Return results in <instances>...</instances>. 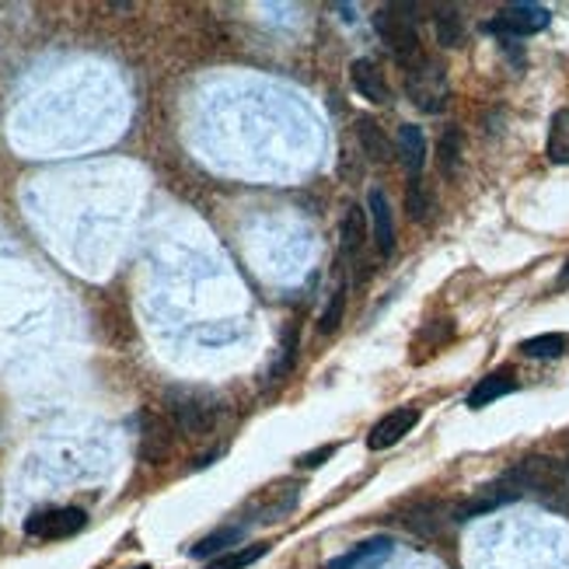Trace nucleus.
<instances>
[{
    "label": "nucleus",
    "mask_w": 569,
    "mask_h": 569,
    "mask_svg": "<svg viewBox=\"0 0 569 569\" xmlns=\"http://www.w3.org/2000/svg\"><path fill=\"white\" fill-rule=\"evenodd\" d=\"M434 25H437V43L447 46V49H458L465 43V25H461V18L455 8H440L437 18H434Z\"/></svg>",
    "instance_id": "20"
},
{
    "label": "nucleus",
    "mask_w": 569,
    "mask_h": 569,
    "mask_svg": "<svg viewBox=\"0 0 569 569\" xmlns=\"http://www.w3.org/2000/svg\"><path fill=\"white\" fill-rule=\"evenodd\" d=\"M171 426L165 423V416H158V412H141V458L158 465L171 455Z\"/></svg>",
    "instance_id": "8"
},
{
    "label": "nucleus",
    "mask_w": 569,
    "mask_h": 569,
    "mask_svg": "<svg viewBox=\"0 0 569 569\" xmlns=\"http://www.w3.org/2000/svg\"><path fill=\"white\" fill-rule=\"evenodd\" d=\"M548 14L542 4H506L500 14H497V22L489 25V32H500V35H535L542 29H548Z\"/></svg>",
    "instance_id": "6"
},
{
    "label": "nucleus",
    "mask_w": 569,
    "mask_h": 569,
    "mask_svg": "<svg viewBox=\"0 0 569 569\" xmlns=\"http://www.w3.org/2000/svg\"><path fill=\"white\" fill-rule=\"evenodd\" d=\"M375 29L384 38L388 53L409 70L423 60L420 29H416V8L412 4H384L375 18Z\"/></svg>",
    "instance_id": "2"
},
{
    "label": "nucleus",
    "mask_w": 569,
    "mask_h": 569,
    "mask_svg": "<svg viewBox=\"0 0 569 569\" xmlns=\"http://www.w3.org/2000/svg\"><path fill=\"white\" fill-rule=\"evenodd\" d=\"M388 553H391V538H370L353 548V553H346L343 559H332L328 569H367V566L381 562Z\"/></svg>",
    "instance_id": "12"
},
{
    "label": "nucleus",
    "mask_w": 569,
    "mask_h": 569,
    "mask_svg": "<svg viewBox=\"0 0 569 569\" xmlns=\"http://www.w3.org/2000/svg\"><path fill=\"white\" fill-rule=\"evenodd\" d=\"M343 311H346V283H339L336 290H332V298L322 311V319H319V332L322 336H332L339 325H343Z\"/></svg>",
    "instance_id": "22"
},
{
    "label": "nucleus",
    "mask_w": 569,
    "mask_h": 569,
    "mask_svg": "<svg viewBox=\"0 0 569 569\" xmlns=\"http://www.w3.org/2000/svg\"><path fill=\"white\" fill-rule=\"evenodd\" d=\"M293 357H298V325H290V328L283 332L280 360H277V367H272V378H280V375H287V370L293 367Z\"/></svg>",
    "instance_id": "24"
},
{
    "label": "nucleus",
    "mask_w": 569,
    "mask_h": 569,
    "mask_svg": "<svg viewBox=\"0 0 569 569\" xmlns=\"http://www.w3.org/2000/svg\"><path fill=\"white\" fill-rule=\"evenodd\" d=\"M266 548H269V545H248V548H238V553H227V556H221V559H213L207 569H245V566H252L255 559H263Z\"/></svg>",
    "instance_id": "23"
},
{
    "label": "nucleus",
    "mask_w": 569,
    "mask_h": 569,
    "mask_svg": "<svg viewBox=\"0 0 569 569\" xmlns=\"http://www.w3.org/2000/svg\"><path fill=\"white\" fill-rule=\"evenodd\" d=\"M367 210H370V227H375V242L381 255L395 252V217H391L388 196L381 189H370L367 196Z\"/></svg>",
    "instance_id": "9"
},
{
    "label": "nucleus",
    "mask_w": 569,
    "mask_h": 569,
    "mask_svg": "<svg viewBox=\"0 0 569 569\" xmlns=\"http://www.w3.org/2000/svg\"><path fill=\"white\" fill-rule=\"evenodd\" d=\"M88 524V514L77 506H53V510H38L25 521V532L32 538H46V542H56V538H70L77 535L81 527Z\"/></svg>",
    "instance_id": "5"
},
{
    "label": "nucleus",
    "mask_w": 569,
    "mask_h": 569,
    "mask_svg": "<svg viewBox=\"0 0 569 569\" xmlns=\"http://www.w3.org/2000/svg\"><path fill=\"white\" fill-rule=\"evenodd\" d=\"M569 349V336H559V332H548V336H535V339H527L521 346L524 357H532V360H556L562 357V353Z\"/></svg>",
    "instance_id": "18"
},
{
    "label": "nucleus",
    "mask_w": 569,
    "mask_h": 569,
    "mask_svg": "<svg viewBox=\"0 0 569 569\" xmlns=\"http://www.w3.org/2000/svg\"><path fill=\"white\" fill-rule=\"evenodd\" d=\"M437 165H440V171L447 175V179H455V175H458V168H461V133H458V126H450L440 136V144H437Z\"/></svg>",
    "instance_id": "19"
},
{
    "label": "nucleus",
    "mask_w": 569,
    "mask_h": 569,
    "mask_svg": "<svg viewBox=\"0 0 569 569\" xmlns=\"http://www.w3.org/2000/svg\"><path fill=\"white\" fill-rule=\"evenodd\" d=\"M349 77H353V88H357L367 98V102H375V105H388L391 102V88L384 81V74L375 67V60H353Z\"/></svg>",
    "instance_id": "10"
},
{
    "label": "nucleus",
    "mask_w": 569,
    "mask_h": 569,
    "mask_svg": "<svg viewBox=\"0 0 569 569\" xmlns=\"http://www.w3.org/2000/svg\"><path fill=\"white\" fill-rule=\"evenodd\" d=\"M506 479L514 482L521 497L532 493L545 506L569 510V476H566V468L553 458H524L521 465L510 468Z\"/></svg>",
    "instance_id": "1"
},
{
    "label": "nucleus",
    "mask_w": 569,
    "mask_h": 569,
    "mask_svg": "<svg viewBox=\"0 0 569 569\" xmlns=\"http://www.w3.org/2000/svg\"><path fill=\"white\" fill-rule=\"evenodd\" d=\"M559 287H569V263H566V269H562V277H559Z\"/></svg>",
    "instance_id": "26"
},
{
    "label": "nucleus",
    "mask_w": 569,
    "mask_h": 569,
    "mask_svg": "<svg viewBox=\"0 0 569 569\" xmlns=\"http://www.w3.org/2000/svg\"><path fill=\"white\" fill-rule=\"evenodd\" d=\"M136 569H150V566H136Z\"/></svg>",
    "instance_id": "27"
},
{
    "label": "nucleus",
    "mask_w": 569,
    "mask_h": 569,
    "mask_svg": "<svg viewBox=\"0 0 569 569\" xmlns=\"http://www.w3.org/2000/svg\"><path fill=\"white\" fill-rule=\"evenodd\" d=\"M405 210L409 217L416 224H426L429 213H434V192H429V186L423 179H412L409 189H405Z\"/></svg>",
    "instance_id": "17"
},
{
    "label": "nucleus",
    "mask_w": 569,
    "mask_h": 569,
    "mask_svg": "<svg viewBox=\"0 0 569 569\" xmlns=\"http://www.w3.org/2000/svg\"><path fill=\"white\" fill-rule=\"evenodd\" d=\"M168 416L171 423L182 429V434H207V429L217 423V405L203 391H168Z\"/></svg>",
    "instance_id": "3"
},
{
    "label": "nucleus",
    "mask_w": 569,
    "mask_h": 569,
    "mask_svg": "<svg viewBox=\"0 0 569 569\" xmlns=\"http://www.w3.org/2000/svg\"><path fill=\"white\" fill-rule=\"evenodd\" d=\"M405 91H409L412 102H416V109L440 112L447 105V74H444V67L437 60H429V56H423L416 67L405 70Z\"/></svg>",
    "instance_id": "4"
},
{
    "label": "nucleus",
    "mask_w": 569,
    "mask_h": 569,
    "mask_svg": "<svg viewBox=\"0 0 569 569\" xmlns=\"http://www.w3.org/2000/svg\"><path fill=\"white\" fill-rule=\"evenodd\" d=\"M332 455H336V447H332V444H328V447H315V450H308V455H304L298 465H304V468H319V465H325Z\"/></svg>",
    "instance_id": "25"
},
{
    "label": "nucleus",
    "mask_w": 569,
    "mask_h": 569,
    "mask_svg": "<svg viewBox=\"0 0 569 569\" xmlns=\"http://www.w3.org/2000/svg\"><path fill=\"white\" fill-rule=\"evenodd\" d=\"M357 136H360V144H364V154L370 161H378L384 165L391 158V144H388V136L381 133V126L375 120H360L357 123Z\"/></svg>",
    "instance_id": "16"
},
{
    "label": "nucleus",
    "mask_w": 569,
    "mask_h": 569,
    "mask_svg": "<svg viewBox=\"0 0 569 569\" xmlns=\"http://www.w3.org/2000/svg\"><path fill=\"white\" fill-rule=\"evenodd\" d=\"M238 542H242V527H221V532H213L210 538L196 542V545H192V556H196V559L221 556V553H227V548H234Z\"/></svg>",
    "instance_id": "21"
},
{
    "label": "nucleus",
    "mask_w": 569,
    "mask_h": 569,
    "mask_svg": "<svg viewBox=\"0 0 569 569\" xmlns=\"http://www.w3.org/2000/svg\"><path fill=\"white\" fill-rule=\"evenodd\" d=\"M395 154L402 158V165H405V171L412 175V179H420V171L426 165V136H423V130L412 126V123L399 126V133H395Z\"/></svg>",
    "instance_id": "11"
},
{
    "label": "nucleus",
    "mask_w": 569,
    "mask_h": 569,
    "mask_svg": "<svg viewBox=\"0 0 569 569\" xmlns=\"http://www.w3.org/2000/svg\"><path fill=\"white\" fill-rule=\"evenodd\" d=\"M339 238H343V255H346V259H357V255L364 252V238H367V217H364V210H360V207H349V210H346Z\"/></svg>",
    "instance_id": "14"
},
{
    "label": "nucleus",
    "mask_w": 569,
    "mask_h": 569,
    "mask_svg": "<svg viewBox=\"0 0 569 569\" xmlns=\"http://www.w3.org/2000/svg\"><path fill=\"white\" fill-rule=\"evenodd\" d=\"M420 423V409L416 405H402V409H391L388 416H381L367 434V447L370 450H381L399 444L402 437H409V429Z\"/></svg>",
    "instance_id": "7"
},
{
    "label": "nucleus",
    "mask_w": 569,
    "mask_h": 569,
    "mask_svg": "<svg viewBox=\"0 0 569 569\" xmlns=\"http://www.w3.org/2000/svg\"><path fill=\"white\" fill-rule=\"evenodd\" d=\"M548 161L569 165V109L553 115V126H548V144H545Z\"/></svg>",
    "instance_id": "15"
},
{
    "label": "nucleus",
    "mask_w": 569,
    "mask_h": 569,
    "mask_svg": "<svg viewBox=\"0 0 569 569\" xmlns=\"http://www.w3.org/2000/svg\"><path fill=\"white\" fill-rule=\"evenodd\" d=\"M510 391H517L514 375H510V370H497V375L482 378V381L472 388V395H468V405H472V409H482V405H489V402H497V399L510 395Z\"/></svg>",
    "instance_id": "13"
}]
</instances>
